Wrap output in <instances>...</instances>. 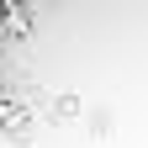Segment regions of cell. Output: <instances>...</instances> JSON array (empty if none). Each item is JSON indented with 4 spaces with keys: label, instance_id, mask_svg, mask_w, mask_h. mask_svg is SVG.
<instances>
[{
    "label": "cell",
    "instance_id": "1",
    "mask_svg": "<svg viewBox=\"0 0 148 148\" xmlns=\"http://www.w3.org/2000/svg\"><path fill=\"white\" fill-rule=\"evenodd\" d=\"M0 122H16V95H0Z\"/></svg>",
    "mask_w": 148,
    "mask_h": 148
}]
</instances>
